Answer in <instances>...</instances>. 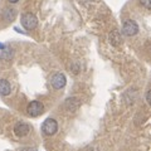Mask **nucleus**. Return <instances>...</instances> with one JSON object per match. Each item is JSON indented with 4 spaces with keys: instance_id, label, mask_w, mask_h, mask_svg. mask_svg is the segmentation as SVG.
Wrapping results in <instances>:
<instances>
[{
    "instance_id": "nucleus-1",
    "label": "nucleus",
    "mask_w": 151,
    "mask_h": 151,
    "mask_svg": "<svg viewBox=\"0 0 151 151\" xmlns=\"http://www.w3.org/2000/svg\"><path fill=\"white\" fill-rule=\"evenodd\" d=\"M20 23L27 30H33L38 25V19L33 13H24L20 18Z\"/></svg>"
},
{
    "instance_id": "nucleus-2",
    "label": "nucleus",
    "mask_w": 151,
    "mask_h": 151,
    "mask_svg": "<svg viewBox=\"0 0 151 151\" xmlns=\"http://www.w3.org/2000/svg\"><path fill=\"white\" fill-rule=\"evenodd\" d=\"M42 131L45 136H53L58 131V124L53 119H47L42 125Z\"/></svg>"
},
{
    "instance_id": "nucleus-3",
    "label": "nucleus",
    "mask_w": 151,
    "mask_h": 151,
    "mask_svg": "<svg viewBox=\"0 0 151 151\" xmlns=\"http://www.w3.org/2000/svg\"><path fill=\"white\" fill-rule=\"evenodd\" d=\"M43 111H44V106H43V103H42L40 101H32L27 107V113L30 117L39 116V115L43 113Z\"/></svg>"
},
{
    "instance_id": "nucleus-4",
    "label": "nucleus",
    "mask_w": 151,
    "mask_h": 151,
    "mask_svg": "<svg viewBox=\"0 0 151 151\" xmlns=\"http://www.w3.org/2000/svg\"><path fill=\"white\" fill-rule=\"evenodd\" d=\"M122 33H124L125 35L127 37H134L139 33V25L137 23H136L135 20H131V19H129V20H126L124 23V25H122Z\"/></svg>"
},
{
    "instance_id": "nucleus-5",
    "label": "nucleus",
    "mask_w": 151,
    "mask_h": 151,
    "mask_svg": "<svg viewBox=\"0 0 151 151\" xmlns=\"http://www.w3.org/2000/svg\"><path fill=\"white\" fill-rule=\"evenodd\" d=\"M50 83L52 86H53L54 89H60L65 86V83H67V78H65V76L60 72H57L52 76L50 78Z\"/></svg>"
},
{
    "instance_id": "nucleus-6",
    "label": "nucleus",
    "mask_w": 151,
    "mask_h": 151,
    "mask_svg": "<svg viewBox=\"0 0 151 151\" xmlns=\"http://www.w3.org/2000/svg\"><path fill=\"white\" fill-rule=\"evenodd\" d=\"M29 126H28L27 124H24V122H18V124L15 125V127H14V132H15V135L19 136V137H23V136H27L28 134H29Z\"/></svg>"
},
{
    "instance_id": "nucleus-7",
    "label": "nucleus",
    "mask_w": 151,
    "mask_h": 151,
    "mask_svg": "<svg viewBox=\"0 0 151 151\" xmlns=\"http://www.w3.org/2000/svg\"><path fill=\"white\" fill-rule=\"evenodd\" d=\"M110 43L115 47H119L121 45L122 43V38H121V34L119 30H112L110 33Z\"/></svg>"
},
{
    "instance_id": "nucleus-8",
    "label": "nucleus",
    "mask_w": 151,
    "mask_h": 151,
    "mask_svg": "<svg viewBox=\"0 0 151 151\" xmlns=\"http://www.w3.org/2000/svg\"><path fill=\"white\" fill-rule=\"evenodd\" d=\"M12 93V86L6 79H0V94L1 96H9Z\"/></svg>"
},
{
    "instance_id": "nucleus-9",
    "label": "nucleus",
    "mask_w": 151,
    "mask_h": 151,
    "mask_svg": "<svg viewBox=\"0 0 151 151\" xmlns=\"http://www.w3.org/2000/svg\"><path fill=\"white\" fill-rule=\"evenodd\" d=\"M3 17H4V19H5L6 22L15 20V18H17V10H15V9H13V8H6L5 10H4V13H3Z\"/></svg>"
},
{
    "instance_id": "nucleus-10",
    "label": "nucleus",
    "mask_w": 151,
    "mask_h": 151,
    "mask_svg": "<svg viewBox=\"0 0 151 151\" xmlns=\"http://www.w3.org/2000/svg\"><path fill=\"white\" fill-rule=\"evenodd\" d=\"M12 57H13V52H12V49L4 48V49H3V52L0 53V58L4 59V60H10Z\"/></svg>"
},
{
    "instance_id": "nucleus-11",
    "label": "nucleus",
    "mask_w": 151,
    "mask_h": 151,
    "mask_svg": "<svg viewBox=\"0 0 151 151\" xmlns=\"http://www.w3.org/2000/svg\"><path fill=\"white\" fill-rule=\"evenodd\" d=\"M140 4L145 9H150L151 8V0H140Z\"/></svg>"
},
{
    "instance_id": "nucleus-12",
    "label": "nucleus",
    "mask_w": 151,
    "mask_h": 151,
    "mask_svg": "<svg viewBox=\"0 0 151 151\" xmlns=\"http://www.w3.org/2000/svg\"><path fill=\"white\" fill-rule=\"evenodd\" d=\"M146 102L150 103V91H147V93H146Z\"/></svg>"
},
{
    "instance_id": "nucleus-13",
    "label": "nucleus",
    "mask_w": 151,
    "mask_h": 151,
    "mask_svg": "<svg viewBox=\"0 0 151 151\" xmlns=\"http://www.w3.org/2000/svg\"><path fill=\"white\" fill-rule=\"evenodd\" d=\"M8 1H9V3H12V4H15V3L19 1V0H8Z\"/></svg>"
},
{
    "instance_id": "nucleus-14",
    "label": "nucleus",
    "mask_w": 151,
    "mask_h": 151,
    "mask_svg": "<svg viewBox=\"0 0 151 151\" xmlns=\"http://www.w3.org/2000/svg\"><path fill=\"white\" fill-rule=\"evenodd\" d=\"M23 151H35L34 149H30V147H27V149H24Z\"/></svg>"
},
{
    "instance_id": "nucleus-15",
    "label": "nucleus",
    "mask_w": 151,
    "mask_h": 151,
    "mask_svg": "<svg viewBox=\"0 0 151 151\" xmlns=\"http://www.w3.org/2000/svg\"><path fill=\"white\" fill-rule=\"evenodd\" d=\"M4 48H5V45H4V44H1V43H0V49H1V50H3Z\"/></svg>"
},
{
    "instance_id": "nucleus-16",
    "label": "nucleus",
    "mask_w": 151,
    "mask_h": 151,
    "mask_svg": "<svg viewBox=\"0 0 151 151\" xmlns=\"http://www.w3.org/2000/svg\"><path fill=\"white\" fill-rule=\"evenodd\" d=\"M81 1H84V3H87V1H89V0H81Z\"/></svg>"
}]
</instances>
